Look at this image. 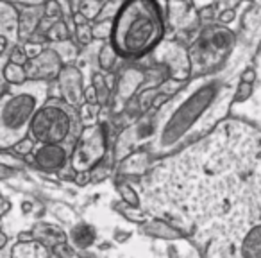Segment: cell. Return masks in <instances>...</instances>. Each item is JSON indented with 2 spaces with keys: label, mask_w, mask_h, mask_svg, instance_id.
I'll list each match as a JSON object with an SVG mask.
<instances>
[{
  "label": "cell",
  "mask_w": 261,
  "mask_h": 258,
  "mask_svg": "<svg viewBox=\"0 0 261 258\" xmlns=\"http://www.w3.org/2000/svg\"><path fill=\"white\" fill-rule=\"evenodd\" d=\"M163 33L160 9L152 0H127L113 26V47L122 56H140Z\"/></svg>",
  "instance_id": "obj_1"
},
{
  "label": "cell",
  "mask_w": 261,
  "mask_h": 258,
  "mask_svg": "<svg viewBox=\"0 0 261 258\" xmlns=\"http://www.w3.org/2000/svg\"><path fill=\"white\" fill-rule=\"evenodd\" d=\"M36 106V93L29 90L11 91L0 99V147H8L22 138Z\"/></svg>",
  "instance_id": "obj_2"
},
{
  "label": "cell",
  "mask_w": 261,
  "mask_h": 258,
  "mask_svg": "<svg viewBox=\"0 0 261 258\" xmlns=\"http://www.w3.org/2000/svg\"><path fill=\"white\" fill-rule=\"evenodd\" d=\"M72 120L70 115L59 106L41 108L31 120V131L34 138L43 144H59L68 136Z\"/></svg>",
  "instance_id": "obj_3"
},
{
  "label": "cell",
  "mask_w": 261,
  "mask_h": 258,
  "mask_svg": "<svg viewBox=\"0 0 261 258\" xmlns=\"http://www.w3.org/2000/svg\"><path fill=\"white\" fill-rule=\"evenodd\" d=\"M210 97H211V90H200L179 109L177 116L172 120V124L168 126L167 129V138H177L182 131H185L186 127L195 120L197 113L200 109H204V106L210 102Z\"/></svg>",
  "instance_id": "obj_4"
},
{
  "label": "cell",
  "mask_w": 261,
  "mask_h": 258,
  "mask_svg": "<svg viewBox=\"0 0 261 258\" xmlns=\"http://www.w3.org/2000/svg\"><path fill=\"white\" fill-rule=\"evenodd\" d=\"M98 127H95V131H86L84 138L81 140L79 147H77V165L79 167H86L91 165L93 161L98 160L100 154H104V135L97 131Z\"/></svg>",
  "instance_id": "obj_5"
},
{
  "label": "cell",
  "mask_w": 261,
  "mask_h": 258,
  "mask_svg": "<svg viewBox=\"0 0 261 258\" xmlns=\"http://www.w3.org/2000/svg\"><path fill=\"white\" fill-rule=\"evenodd\" d=\"M36 161L45 171H58V169H61L65 165L66 153L58 144H45L36 153Z\"/></svg>",
  "instance_id": "obj_6"
},
{
  "label": "cell",
  "mask_w": 261,
  "mask_h": 258,
  "mask_svg": "<svg viewBox=\"0 0 261 258\" xmlns=\"http://www.w3.org/2000/svg\"><path fill=\"white\" fill-rule=\"evenodd\" d=\"M242 253L247 256H261V226L250 229L243 240Z\"/></svg>",
  "instance_id": "obj_7"
},
{
  "label": "cell",
  "mask_w": 261,
  "mask_h": 258,
  "mask_svg": "<svg viewBox=\"0 0 261 258\" xmlns=\"http://www.w3.org/2000/svg\"><path fill=\"white\" fill-rule=\"evenodd\" d=\"M72 239H73V242H75V246L88 247V246H91V242L95 240V231L91 226L81 224L72 231Z\"/></svg>",
  "instance_id": "obj_8"
},
{
  "label": "cell",
  "mask_w": 261,
  "mask_h": 258,
  "mask_svg": "<svg viewBox=\"0 0 261 258\" xmlns=\"http://www.w3.org/2000/svg\"><path fill=\"white\" fill-rule=\"evenodd\" d=\"M4 76H6V79L13 84H20V83H23V79H25V72H23L22 66L16 65V63H11V65L6 66Z\"/></svg>",
  "instance_id": "obj_9"
},
{
  "label": "cell",
  "mask_w": 261,
  "mask_h": 258,
  "mask_svg": "<svg viewBox=\"0 0 261 258\" xmlns=\"http://www.w3.org/2000/svg\"><path fill=\"white\" fill-rule=\"evenodd\" d=\"M250 90H252V88H250V84L243 81V83L240 84V90H238V95H236V101H243V99H247L250 95Z\"/></svg>",
  "instance_id": "obj_10"
},
{
  "label": "cell",
  "mask_w": 261,
  "mask_h": 258,
  "mask_svg": "<svg viewBox=\"0 0 261 258\" xmlns=\"http://www.w3.org/2000/svg\"><path fill=\"white\" fill-rule=\"evenodd\" d=\"M122 196H123V199H125L127 203L138 204V197H136V194L133 192L130 189H127V186H122Z\"/></svg>",
  "instance_id": "obj_11"
},
{
  "label": "cell",
  "mask_w": 261,
  "mask_h": 258,
  "mask_svg": "<svg viewBox=\"0 0 261 258\" xmlns=\"http://www.w3.org/2000/svg\"><path fill=\"white\" fill-rule=\"evenodd\" d=\"M13 63H16V65H22V63H25V54H23L22 51H15L13 52Z\"/></svg>",
  "instance_id": "obj_12"
},
{
  "label": "cell",
  "mask_w": 261,
  "mask_h": 258,
  "mask_svg": "<svg viewBox=\"0 0 261 258\" xmlns=\"http://www.w3.org/2000/svg\"><path fill=\"white\" fill-rule=\"evenodd\" d=\"M47 13H48V16H56V13H58V6H56L54 2H48Z\"/></svg>",
  "instance_id": "obj_13"
},
{
  "label": "cell",
  "mask_w": 261,
  "mask_h": 258,
  "mask_svg": "<svg viewBox=\"0 0 261 258\" xmlns=\"http://www.w3.org/2000/svg\"><path fill=\"white\" fill-rule=\"evenodd\" d=\"M8 210H9V203H8V201H4V199H0V215L6 214Z\"/></svg>",
  "instance_id": "obj_14"
},
{
  "label": "cell",
  "mask_w": 261,
  "mask_h": 258,
  "mask_svg": "<svg viewBox=\"0 0 261 258\" xmlns=\"http://www.w3.org/2000/svg\"><path fill=\"white\" fill-rule=\"evenodd\" d=\"M252 79H254V72L252 70H247V74H243V81L249 83V81H252Z\"/></svg>",
  "instance_id": "obj_15"
},
{
  "label": "cell",
  "mask_w": 261,
  "mask_h": 258,
  "mask_svg": "<svg viewBox=\"0 0 261 258\" xmlns=\"http://www.w3.org/2000/svg\"><path fill=\"white\" fill-rule=\"evenodd\" d=\"M6 242H8V237H6L4 233H0V247H4Z\"/></svg>",
  "instance_id": "obj_16"
},
{
  "label": "cell",
  "mask_w": 261,
  "mask_h": 258,
  "mask_svg": "<svg viewBox=\"0 0 261 258\" xmlns=\"http://www.w3.org/2000/svg\"><path fill=\"white\" fill-rule=\"evenodd\" d=\"M0 43H6V40H4V38H0Z\"/></svg>",
  "instance_id": "obj_17"
}]
</instances>
